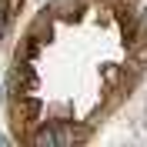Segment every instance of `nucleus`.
I'll use <instances>...</instances> for the list:
<instances>
[{
  "label": "nucleus",
  "instance_id": "1",
  "mask_svg": "<svg viewBox=\"0 0 147 147\" xmlns=\"http://www.w3.org/2000/svg\"><path fill=\"white\" fill-rule=\"evenodd\" d=\"M20 3H24V0H0V10H3L7 24H10V20H13V17L20 13Z\"/></svg>",
  "mask_w": 147,
  "mask_h": 147
},
{
  "label": "nucleus",
  "instance_id": "2",
  "mask_svg": "<svg viewBox=\"0 0 147 147\" xmlns=\"http://www.w3.org/2000/svg\"><path fill=\"white\" fill-rule=\"evenodd\" d=\"M0 97H3V87H0Z\"/></svg>",
  "mask_w": 147,
  "mask_h": 147
}]
</instances>
